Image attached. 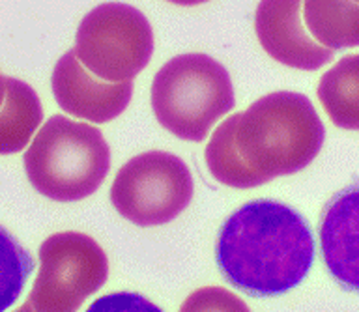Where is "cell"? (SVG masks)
I'll return each mask as SVG.
<instances>
[{"label":"cell","instance_id":"cell-15","mask_svg":"<svg viewBox=\"0 0 359 312\" xmlns=\"http://www.w3.org/2000/svg\"><path fill=\"white\" fill-rule=\"evenodd\" d=\"M32 271V257L8 230L0 226V312L15 305Z\"/></svg>","mask_w":359,"mask_h":312},{"label":"cell","instance_id":"cell-5","mask_svg":"<svg viewBox=\"0 0 359 312\" xmlns=\"http://www.w3.org/2000/svg\"><path fill=\"white\" fill-rule=\"evenodd\" d=\"M75 55L101 81H133L154 55V30L144 13L133 6L105 2L79 25Z\"/></svg>","mask_w":359,"mask_h":312},{"label":"cell","instance_id":"cell-6","mask_svg":"<svg viewBox=\"0 0 359 312\" xmlns=\"http://www.w3.org/2000/svg\"><path fill=\"white\" fill-rule=\"evenodd\" d=\"M38 279L21 311L73 312L109 279V258L83 232L53 234L39 247Z\"/></svg>","mask_w":359,"mask_h":312},{"label":"cell","instance_id":"cell-17","mask_svg":"<svg viewBox=\"0 0 359 312\" xmlns=\"http://www.w3.org/2000/svg\"><path fill=\"white\" fill-rule=\"evenodd\" d=\"M4 97H6V77L0 73V107L4 103Z\"/></svg>","mask_w":359,"mask_h":312},{"label":"cell","instance_id":"cell-7","mask_svg":"<svg viewBox=\"0 0 359 312\" xmlns=\"http://www.w3.org/2000/svg\"><path fill=\"white\" fill-rule=\"evenodd\" d=\"M193 176L178 156L146 151L129 159L111 187V202L137 226H161L178 217L193 198Z\"/></svg>","mask_w":359,"mask_h":312},{"label":"cell","instance_id":"cell-14","mask_svg":"<svg viewBox=\"0 0 359 312\" xmlns=\"http://www.w3.org/2000/svg\"><path fill=\"white\" fill-rule=\"evenodd\" d=\"M234 123L236 114L224 120L206 146V163L210 172L219 184L229 185L234 189H252L264 182L255 170L247 167L245 161L241 159L234 144Z\"/></svg>","mask_w":359,"mask_h":312},{"label":"cell","instance_id":"cell-8","mask_svg":"<svg viewBox=\"0 0 359 312\" xmlns=\"http://www.w3.org/2000/svg\"><path fill=\"white\" fill-rule=\"evenodd\" d=\"M302 8L303 0H260L255 30L262 49L273 60L294 69L314 72L333 58V50L307 32Z\"/></svg>","mask_w":359,"mask_h":312},{"label":"cell","instance_id":"cell-1","mask_svg":"<svg viewBox=\"0 0 359 312\" xmlns=\"http://www.w3.org/2000/svg\"><path fill=\"white\" fill-rule=\"evenodd\" d=\"M215 260L224 279L249 296H283L302 285L313 266V232L283 202H247L224 221Z\"/></svg>","mask_w":359,"mask_h":312},{"label":"cell","instance_id":"cell-11","mask_svg":"<svg viewBox=\"0 0 359 312\" xmlns=\"http://www.w3.org/2000/svg\"><path fill=\"white\" fill-rule=\"evenodd\" d=\"M41 120L43 109L36 90L19 79L6 77V97L0 107V156L25 150Z\"/></svg>","mask_w":359,"mask_h":312},{"label":"cell","instance_id":"cell-18","mask_svg":"<svg viewBox=\"0 0 359 312\" xmlns=\"http://www.w3.org/2000/svg\"><path fill=\"white\" fill-rule=\"evenodd\" d=\"M358 2H359V0H358Z\"/></svg>","mask_w":359,"mask_h":312},{"label":"cell","instance_id":"cell-3","mask_svg":"<svg viewBox=\"0 0 359 312\" xmlns=\"http://www.w3.org/2000/svg\"><path fill=\"white\" fill-rule=\"evenodd\" d=\"M25 170L39 195L56 202L83 201L111 170V148L100 129L55 114L25 151Z\"/></svg>","mask_w":359,"mask_h":312},{"label":"cell","instance_id":"cell-16","mask_svg":"<svg viewBox=\"0 0 359 312\" xmlns=\"http://www.w3.org/2000/svg\"><path fill=\"white\" fill-rule=\"evenodd\" d=\"M170 4H178V6H198L204 4V2H210V0H167Z\"/></svg>","mask_w":359,"mask_h":312},{"label":"cell","instance_id":"cell-2","mask_svg":"<svg viewBox=\"0 0 359 312\" xmlns=\"http://www.w3.org/2000/svg\"><path fill=\"white\" fill-rule=\"evenodd\" d=\"M325 139L324 123L307 95L273 92L236 114L234 144L251 170L268 184L314 161Z\"/></svg>","mask_w":359,"mask_h":312},{"label":"cell","instance_id":"cell-10","mask_svg":"<svg viewBox=\"0 0 359 312\" xmlns=\"http://www.w3.org/2000/svg\"><path fill=\"white\" fill-rule=\"evenodd\" d=\"M320 249L331 277L359 294V182L325 204L320 217Z\"/></svg>","mask_w":359,"mask_h":312},{"label":"cell","instance_id":"cell-13","mask_svg":"<svg viewBox=\"0 0 359 312\" xmlns=\"http://www.w3.org/2000/svg\"><path fill=\"white\" fill-rule=\"evenodd\" d=\"M318 100L337 128L359 131V55L344 56L322 75Z\"/></svg>","mask_w":359,"mask_h":312},{"label":"cell","instance_id":"cell-9","mask_svg":"<svg viewBox=\"0 0 359 312\" xmlns=\"http://www.w3.org/2000/svg\"><path fill=\"white\" fill-rule=\"evenodd\" d=\"M50 86L62 111L94 123L111 122L120 116L133 94L131 81L107 83L94 73L90 75L75 55V49L67 50L56 62Z\"/></svg>","mask_w":359,"mask_h":312},{"label":"cell","instance_id":"cell-12","mask_svg":"<svg viewBox=\"0 0 359 312\" xmlns=\"http://www.w3.org/2000/svg\"><path fill=\"white\" fill-rule=\"evenodd\" d=\"M303 21L311 36L327 49L359 47L358 0H303Z\"/></svg>","mask_w":359,"mask_h":312},{"label":"cell","instance_id":"cell-4","mask_svg":"<svg viewBox=\"0 0 359 312\" xmlns=\"http://www.w3.org/2000/svg\"><path fill=\"white\" fill-rule=\"evenodd\" d=\"M151 109L157 122L178 139L201 142L234 109L229 72L202 53L174 56L154 77Z\"/></svg>","mask_w":359,"mask_h":312}]
</instances>
